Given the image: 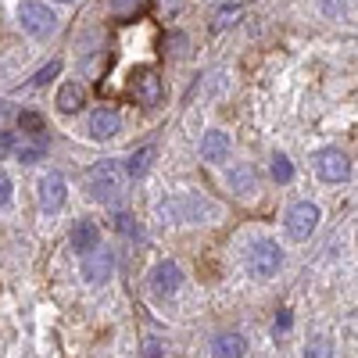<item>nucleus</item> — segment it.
<instances>
[{
	"label": "nucleus",
	"instance_id": "obj_1",
	"mask_svg": "<svg viewBox=\"0 0 358 358\" xmlns=\"http://www.w3.org/2000/svg\"><path fill=\"white\" fill-rule=\"evenodd\" d=\"M122 187H126V169L118 165V162H97L94 169H90L86 176V190L94 201L101 204H115L118 197H122Z\"/></svg>",
	"mask_w": 358,
	"mask_h": 358
},
{
	"label": "nucleus",
	"instance_id": "obj_2",
	"mask_svg": "<svg viewBox=\"0 0 358 358\" xmlns=\"http://www.w3.org/2000/svg\"><path fill=\"white\" fill-rule=\"evenodd\" d=\"M280 265H283V251H280V244L276 241H255L251 244V251H248V268H251V276H258V280H273L276 273H280Z\"/></svg>",
	"mask_w": 358,
	"mask_h": 358
},
{
	"label": "nucleus",
	"instance_id": "obj_3",
	"mask_svg": "<svg viewBox=\"0 0 358 358\" xmlns=\"http://www.w3.org/2000/svg\"><path fill=\"white\" fill-rule=\"evenodd\" d=\"M18 22L29 36H36V40H47L57 33V15L47 8V4H36V0H25V4L18 8Z\"/></svg>",
	"mask_w": 358,
	"mask_h": 358
},
{
	"label": "nucleus",
	"instance_id": "obj_4",
	"mask_svg": "<svg viewBox=\"0 0 358 358\" xmlns=\"http://www.w3.org/2000/svg\"><path fill=\"white\" fill-rule=\"evenodd\" d=\"M315 176L322 179V183H344V179L351 176L348 155L337 151V147H322V151L315 155Z\"/></svg>",
	"mask_w": 358,
	"mask_h": 358
},
{
	"label": "nucleus",
	"instance_id": "obj_5",
	"mask_svg": "<svg viewBox=\"0 0 358 358\" xmlns=\"http://www.w3.org/2000/svg\"><path fill=\"white\" fill-rule=\"evenodd\" d=\"M111 273H115V255H111V248H101V244H97L90 255H83V280H86L90 287L108 283Z\"/></svg>",
	"mask_w": 358,
	"mask_h": 358
},
{
	"label": "nucleus",
	"instance_id": "obj_6",
	"mask_svg": "<svg viewBox=\"0 0 358 358\" xmlns=\"http://www.w3.org/2000/svg\"><path fill=\"white\" fill-rule=\"evenodd\" d=\"M315 229H319V208L312 201H297L287 212V233L294 241H308Z\"/></svg>",
	"mask_w": 358,
	"mask_h": 358
},
{
	"label": "nucleus",
	"instance_id": "obj_7",
	"mask_svg": "<svg viewBox=\"0 0 358 358\" xmlns=\"http://www.w3.org/2000/svg\"><path fill=\"white\" fill-rule=\"evenodd\" d=\"M133 97L143 104V108H158L162 97H165V83L155 69H140L133 72Z\"/></svg>",
	"mask_w": 358,
	"mask_h": 358
},
{
	"label": "nucleus",
	"instance_id": "obj_8",
	"mask_svg": "<svg viewBox=\"0 0 358 358\" xmlns=\"http://www.w3.org/2000/svg\"><path fill=\"white\" fill-rule=\"evenodd\" d=\"M179 287H183V268H179L172 258H165V262H158L151 268V290L158 297H172Z\"/></svg>",
	"mask_w": 358,
	"mask_h": 358
},
{
	"label": "nucleus",
	"instance_id": "obj_9",
	"mask_svg": "<svg viewBox=\"0 0 358 358\" xmlns=\"http://www.w3.org/2000/svg\"><path fill=\"white\" fill-rule=\"evenodd\" d=\"M65 194H69L65 176H62V172H50V176L40 179V194H36V201H40L43 212H57V208L65 204Z\"/></svg>",
	"mask_w": 358,
	"mask_h": 358
},
{
	"label": "nucleus",
	"instance_id": "obj_10",
	"mask_svg": "<svg viewBox=\"0 0 358 358\" xmlns=\"http://www.w3.org/2000/svg\"><path fill=\"white\" fill-rule=\"evenodd\" d=\"M226 183H229V190L236 194V197H255L258 194V176H255V169L248 165V162H236L233 169H229V176H226Z\"/></svg>",
	"mask_w": 358,
	"mask_h": 358
},
{
	"label": "nucleus",
	"instance_id": "obj_11",
	"mask_svg": "<svg viewBox=\"0 0 358 358\" xmlns=\"http://www.w3.org/2000/svg\"><path fill=\"white\" fill-rule=\"evenodd\" d=\"M118 129H122V115H118L115 108H97L94 115H90V136L94 140H111Z\"/></svg>",
	"mask_w": 358,
	"mask_h": 358
},
{
	"label": "nucleus",
	"instance_id": "obj_12",
	"mask_svg": "<svg viewBox=\"0 0 358 358\" xmlns=\"http://www.w3.org/2000/svg\"><path fill=\"white\" fill-rule=\"evenodd\" d=\"M83 101H86V90H83V83L69 79V83H62V86H57V97H54L57 111L72 115V111H79V108H83Z\"/></svg>",
	"mask_w": 358,
	"mask_h": 358
},
{
	"label": "nucleus",
	"instance_id": "obj_13",
	"mask_svg": "<svg viewBox=\"0 0 358 358\" xmlns=\"http://www.w3.org/2000/svg\"><path fill=\"white\" fill-rule=\"evenodd\" d=\"M201 155H204V162H222V158L229 155V133L208 129V133L201 136Z\"/></svg>",
	"mask_w": 358,
	"mask_h": 358
},
{
	"label": "nucleus",
	"instance_id": "obj_14",
	"mask_svg": "<svg viewBox=\"0 0 358 358\" xmlns=\"http://www.w3.org/2000/svg\"><path fill=\"white\" fill-rule=\"evenodd\" d=\"M97 241H101V233H97V222H90V219H79V222L72 226V248H76V251L90 255V251L97 248Z\"/></svg>",
	"mask_w": 358,
	"mask_h": 358
},
{
	"label": "nucleus",
	"instance_id": "obj_15",
	"mask_svg": "<svg viewBox=\"0 0 358 358\" xmlns=\"http://www.w3.org/2000/svg\"><path fill=\"white\" fill-rule=\"evenodd\" d=\"M212 351H215V358H244L248 355V341L241 334H219L212 341Z\"/></svg>",
	"mask_w": 358,
	"mask_h": 358
},
{
	"label": "nucleus",
	"instance_id": "obj_16",
	"mask_svg": "<svg viewBox=\"0 0 358 358\" xmlns=\"http://www.w3.org/2000/svg\"><path fill=\"white\" fill-rule=\"evenodd\" d=\"M155 158H158V147H155V143H147V147H136V151L129 155V162H126V176H133V179L147 176V169L155 165Z\"/></svg>",
	"mask_w": 358,
	"mask_h": 358
},
{
	"label": "nucleus",
	"instance_id": "obj_17",
	"mask_svg": "<svg viewBox=\"0 0 358 358\" xmlns=\"http://www.w3.org/2000/svg\"><path fill=\"white\" fill-rule=\"evenodd\" d=\"M47 155V140L43 136H22V143L15 147V158L22 162V165H33V162H40Z\"/></svg>",
	"mask_w": 358,
	"mask_h": 358
},
{
	"label": "nucleus",
	"instance_id": "obj_18",
	"mask_svg": "<svg viewBox=\"0 0 358 358\" xmlns=\"http://www.w3.org/2000/svg\"><path fill=\"white\" fill-rule=\"evenodd\" d=\"M268 165H273L268 172H273V179H276V183H290V179H294V165H290V158H287V155H280V151H276Z\"/></svg>",
	"mask_w": 358,
	"mask_h": 358
},
{
	"label": "nucleus",
	"instance_id": "obj_19",
	"mask_svg": "<svg viewBox=\"0 0 358 358\" xmlns=\"http://www.w3.org/2000/svg\"><path fill=\"white\" fill-rule=\"evenodd\" d=\"M18 126H22V136H43V118L36 111H22Z\"/></svg>",
	"mask_w": 358,
	"mask_h": 358
},
{
	"label": "nucleus",
	"instance_id": "obj_20",
	"mask_svg": "<svg viewBox=\"0 0 358 358\" xmlns=\"http://www.w3.org/2000/svg\"><path fill=\"white\" fill-rule=\"evenodd\" d=\"M236 18H244V4H226L215 11V29H229L236 25Z\"/></svg>",
	"mask_w": 358,
	"mask_h": 358
},
{
	"label": "nucleus",
	"instance_id": "obj_21",
	"mask_svg": "<svg viewBox=\"0 0 358 358\" xmlns=\"http://www.w3.org/2000/svg\"><path fill=\"white\" fill-rule=\"evenodd\" d=\"M305 358H334L330 337H312V341L305 344Z\"/></svg>",
	"mask_w": 358,
	"mask_h": 358
},
{
	"label": "nucleus",
	"instance_id": "obj_22",
	"mask_svg": "<svg viewBox=\"0 0 358 358\" xmlns=\"http://www.w3.org/2000/svg\"><path fill=\"white\" fill-rule=\"evenodd\" d=\"M115 229L122 233V236H140V219L129 215V212H118L115 215Z\"/></svg>",
	"mask_w": 358,
	"mask_h": 358
},
{
	"label": "nucleus",
	"instance_id": "obj_23",
	"mask_svg": "<svg viewBox=\"0 0 358 358\" xmlns=\"http://www.w3.org/2000/svg\"><path fill=\"white\" fill-rule=\"evenodd\" d=\"M140 355H143V358H162V355H165V344H162V337H143V344H140Z\"/></svg>",
	"mask_w": 358,
	"mask_h": 358
},
{
	"label": "nucleus",
	"instance_id": "obj_24",
	"mask_svg": "<svg viewBox=\"0 0 358 358\" xmlns=\"http://www.w3.org/2000/svg\"><path fill=\"white\" fill-rule=\"evenodd\" d=\"M57 72H62V62H57V57H54L50 65H43V69H40V72L33 76V86H47V83H50V79H54Z\"/></svg>",
	"mask_w": 358,
	"mask_h": 358
},
{
	"label": "nucleus",
	"instance_id": "obj_25",
	"mask_svg": "<svg viewBox=\"0 0 358 358\" xmlns=\"http://www.w3.org/2000/svg\"><path fill=\"white\" fill-rule=\"evenodd\" d=\"M15 147H18V136H11L8 129H0V158L15 155Z\"/></svg>",
	"mask_w": 358,
	"mask_h": 358
},
{
	"label": "nucleus",
	"instance_id": "obj_26",
	"mask_svg": "<svg viewBox=\"0 0 358 358\" xmlns=\"http://www.w3.org/2000/svg\"><path fill=\"white\" fill-rule=\"evenodd\" d=\"M11 194H15V187H11L8 172H0V208H8V204H11Z\"/></svg>",
	"mask_w": 358,
	"mask_h": 358
},
{
	"label": "nucleus",
	"instance_id": "obj_27",
	"mask_svg": "<svg viewBox=\"0 0 358 358\" xmlns=\"http://www.w3.org/2000/svg\"><path fill=\"white\" fill-rule=\"evenodd\" d=\"M140 4V0H108V8L115 11V15H126V11H133Z\"/></svg>",
	"mask_w": 358,
	"mask_h": 358
},
{
	"label": "nucleus",
	"instance_id": "obj_28",
	"mask_svg": "<svg viewBox=\"0 0 358 358\" xmlns=\"http://www.w3.org/2000/svg\"><path fill=\"white\" fill-rule=\"evenodd\" d=\"M290 322H294V315H290V312H287V308H283V312H280V319H276V337H280V334H287V330H290Z\"/></svg>",
	"mask_w": 358,
	"mask_h": 358
},
{
	"label": "nucleus",
	"instance_id": "obj_29",
	"mask_svg": "<svg viewBox=\"0 0 358 358\" xmlns=\"http://www.w3.org/2000/svg\"><path fill=\"white\" fill-rule=\"evenodd\" d=\"M322 4H326V11H330V15H341L344 11V0H322Z\"/></svg>",
	"mask_w": 358,
	"mask_h": 358
},
{
	"label": "nucleus",
	"instance_id": "obj_30",
	"mask_svg": "<svg viewBox=\"0 0 358 358\" xmlns=\"http://www.w3.org/2000/svg\"><path fill=\"white\" fill-rule=\"evenodd\" d=\"M57 4H72V0H57Z\"/></svg>",
	"mask_w": 358,
	"mask_h": 358
}]
</instances>
